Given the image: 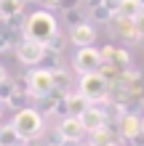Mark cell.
Returning <instances> with one entry per match:
<instances>
[{
	"mask_svg": "<svg viewBox=\"0 0 144 146\" xmlns=\"http://www.w3.org/2000/svg\"><path fill=\"white\" fill-rule=\"evenodd\" d=\"M59 32L56 27V19H54V13L51 11H35V13H29L27 19H24V37H29V40H38V42H46L51 40Z\"/></svg>",
	"mask_w": 144,
	"mask_h": 146,
	"instance_id": "cell-1",
	"label": "cell"
},
{
	"mask_svg": "<svg viewBox=\"0 0 144 146\" xmlns=\"http://www.w3.org/2000/svg\"><path fill=\"white\" fill-rule=\"evenodd\" d=\"M78 88H80L78 93H83L91 104H107L109 101V90H112V82H109L101 72H91V74H80Z\"/></svg>",
	"mask_w": 144,
	"mask_h": 146,
	"instance_id": "cell-2",
	"label": "cell"
},
{
	"mask_svg": "<svg viewBox=\"0 0 144 146\" xmlns=\"http://www.w3.org/2000/svg\"><path fill=\"white\" fill-rule=\"evenodd\" d=\"M13 130L19 133V138L21 141H29V138H40L43 135V114H40L38 109H19L16 111V117H13Z\"/></svg>",
	"mask_w": 144,
	"mask_h": 146,
	"instance_id": "cell-3",
	"label": "cell"
},
{
	"mask_svg": "<svg viewBox=\"0 0 144 146\" xmlns=\"http://www.w3.org/2000/svg\"><path fill=\"white\" fill-rule=\"evenodd\" d=\"M43 56H46V45H43V42H38V40L24 37L19 45H16V58H19L24 66L40 64V61H43Z\"/></svg>",
	"mask_w": 144,
	"mask_h": 146,
	"instance_id": "cell-4",
	"label": "cell"
},
{
	"mask_svg": "<svg viewBox=\"0 0 144 146\" xmlns=\"http://www.w3.org/2000/svg\"><path fill=\"white\" fill-rule=\"evenodd\" d=\"M99 66H101V53L96 48H78V53H75V72H80V74H91V72H99Z\"/></svg>",
	"mask_w": 144,
	"mask_h": 146,
	"instance_id": "cell-5",
	"label": "cell"
},
{
	"mask_svg": "<svg viewBox=\"0 0 144 146\" xmlns=\"http://www.w3.org/2000/svg\"><path fill=\"white\" fill-rule=\"evenodd\" d=\"M27 80H29V96L32 98H40V96L54 90V74H51V69H32V72H27Z\"/></svg>",
	"mask_w": 144,
	"mask_h": 146,
	"instance_id": "cell-6",
	"label": "cell"
},
{
	"mask_svg": "<svg viewBox=\"0 0 144 146\" xmlns=\"http://www.w3.org/2000/svg\"><path fill=\"white\" fill-rule=\"evenodd\" d=\"M80 122H83V127H86V133L99 130V127H104V125L109 122L107 109H101V104H91V106L80 114Z\"/></svg>",
	"mask_w": 144,
	"mask_h": 146,
	"instance_id": "cell-7",
	"label": "cell"
},
{
	"mask_svg": "<svg viewBox=\"0 0 144 146\" xmlns=\"http://www.w3.org/2000/svg\"><path fill=\"white\" fill-rule=\"evenodd\" d=\"M59 133H62L67 141H72V143H80L83 135H88L86 127H83V122H80V117H72V114L62 117V122H59Z\"/></svg>",
	"mask_w": 144,
	"mask_h": 146,
	"instance_id": "cell-8",
	"label": "cell"
},
{
	"mask_svg": "<svg viewBox=\"0 0 144 146\" xmlns=\"http://www.w3.org/2000/svg\"><path fill=\"white\" fill-rule=\"evenodd\" d=\"M109 35H115L120 40H141L133 19H120V16H115V19L109 21Z\"/></svg>",
	"mask_w": 144,
	"mask_h": 146,
	"instance_id": "cell-9",
	"label": "cell"
},
{
	"mask_svg": "<svg viewBox=\"0 0 144 146\" xmlns=\"http://www.w3.org/2000/svg\"><path fill=\"white\" fill-rule=\"evenodd\" d=\"M70 40L75 42V45H80V48L94 45V40H96V27H94L91 21L75 24V27H70Z\"/></svg>",
	"mask_w": 144,
	"mask_h": 146,
	"instance_id": "cell-10",
	"label": "cell"
},
{
	"mask_svg": "<svg viewBox=\"0 0 144 146\" xmlns=\"http://www.w3.org/2000/svg\"><path fill=\"white\" fill-rule=\"evenodd\" d=\"M88 143L91 146H117V143H120V135H117V130L109 127V122H107L104 127L88 133Z\"/></svg>",
	"mask_w": 144,
	"mask_h": 146,
	"instance_id": "cell-11",
	"label": "cell"
},
{
	"mask_svg": "<svg viewBox=\"0 0 144 146\" xmlns=\"http://www.w3.org/2000/svg\"><path fill=\"white\" fill-rule=\"evenodd\" d=\"M117 130H120V135L125 141H131L139 130H144V119L139 114H123L120 119H117Z\"/></svg>",
	"mask_w": 144,
	"mask_h": 146,
	"instance_id": "cell-12",
	"label": "cell"
},
{
	"mask_svg": "<svg viewBox=\"0 0 144 146\" xmlns=\"http://www.w3.org/2000/svg\"><path fill=\"white\" fill-rule=\"evenodd\" d=\"M88 106H91V101L83 96V93H67L64 96V109H67V114H72V117H80Z\"/></svg>",
	"mask_w": 144,
	"mask_h": 146,
	"instance_id": "cell-13",
	"label": "cell"
},
{
	"mask_svg": "<svg viewBox=\"0 0 144 146\" xmlns=\"http://www.w3.org/2000/svg\"><path fill=\"white\" fill-rule=\"evenodd\" d=\"M144 11L139 5V0H117L115 3V16H120V19H136V16Z\"/></svg>",
	"mask_w": 144,
	"mask_h": 146,
	"instance_id": "cell-14",
	"label": "cell"
},
{
	"mask_svg": "<svg viewBox=\"0 0 144 146\" xmlns=\"http://www.w3.org/2000/svg\"><path fill=\"white\" fill-rule=\"evenodd\" d=\"M24 11V0H0V13L3 19H16Z\"/></svg>",
	"mask_w": 144,
	"mask_h": 146,
	"instance_id": "cell-15",
	"label": "cell"
},
{
	"mask_svg": "<svg viewBox=\"0 0 144 146\" xmlns=\"http://www.w3.org/2000/svg\"><path fill=\"white\" fill-rule=\"evenodd\" d=\"M91 19L101 21V24H109V21L115 19V11L109 5H104V3H96V5H91Z\"/></svg>",
	"mask_w": 144,
	"mask_h": 146,
	"instance_id": "cell-16",
	"label": "cell"
},
{
	"mask_svg": "<svg viewBox=\"0 0 144 146\" xmlns=\"http://www.w3.org/2000/svg\"><path fill=\"white\" fill-rule=\"evenodd\" d=\"M64 8V19H67V24H70V27H75V24H86L88 21V16L83 13V8L80 5H62Z\"/></svg>",
	"mask_w": 144,
	"mask_h": 146,
	"instance_id": "cell-17",
	"label": "cell"
},
{
	"mask_svg": "<svg viewBox=\"0 0 144 146\" xmlns=\"http://www.w3.org/2000/svg\"><path fill=\"white\" fill-rule=\"evenodd\" d=\"M19 143H24V141L13 130V125H0V146H19Z\"/></svg>",
	"mask_w": 144,
	"mask_h": 146,
	"instance_id": "cell-18",
	"label": "cell"
},
{
	"mask_svg": "<svg viewBox=\"0 0 144 146\" xmlns=\"http://www.w3.org/2000/svg\"><path fill=\"white\" fill-rule=\"evenodd\" d=\"M51 74H54V90H59V93H72L70 90L72 80H70V74H67V69H56V72H51Z\"/></svg>",
	"mask_w": 144,
	"mask_h": 146,
	"instance_id": "cell-19",
	"label": "cell"
},
{
	"mask_svg": "<svg viewBox=\"0 0 144 146\" xmlns=\"http://www.w3.org/2000/svg\"><path fill=\"white\" fill-rule=\"evenodd\" d=\"M13 93H16V85H13V80H11V77H5V80L0 82V104H8Z\"/></svg>",
	"mask_w": 144,
	"mask_h": 146,
	"instance_id": "cell-20",
	"label": "cell"
},
{
	"mask_svg": "<svg viewBox=\"0 0 144 146\" xmlns=\"http://www.w3.org/2000/svg\"><path fill=\"white\" fill-rule=\"evenodd\" d=\"M8 106H11V109H27L29 106V93L16 90L13 96H11V101H8Z\"/></svg>",
	"mask_w": 144,
	"mask_h": 146,
	"instance_id": "cell-21",
	"label": "cell"
},
{
	"mask_svg": "<svg viewBox=\"0 0 144 146\" xmlns=\"http://www.w3.org/2000/svg\"><path fill=\"white\" fill-rule=\"evenodd\" d=\"M43 61L51 66V72H56V69H64L62 66V53H54V50H46V56H43ZM40 61V64H43Z\"/></svg>",
	"mask_w": 144,
	"mask_h": 146,
	"instance_id": "cell-22",
	"label": "cell"
},
{
	"mask_svg": "<svg viewBox=\"0 0 144 146\" xmlns=\"http://www.w3.org/2000/svg\"><path fill=\"white\" fill-rule=\"evenodd\" d=\"M46 50H54V53H62V50H64V37H62V35L56 32V35H54V37H51V40L46 42Z\"/></svg>",
	"mask_w": 144,
	"mask_h": 146,
	"instance_id": "cell-23",
	"label": "cell"
},
{
	"mask_svg": "<svg viewBox=\"0 0 144 146\" xmlns=\"http://www.w3.org/2000/svg\"><path fill=\"white\" fill-rule=\"evenodd\" d=\"M13 85H16V90H21V93H29V80H27V74L16 77V80H13Z\"/></svg>",
	"mask_w": 144,
	"mask_h": 146,
	"instance_id": "cell-24",
	"label": "cell"
},
{
	"mask_svg": "<svg viewBox=\"0 0 144 146\" xmlns=\"http://www.w3.org/2000/svg\"><path fill=\"white\" fill-rule=\"evenodd\" d=\"M40 5H43L46 11H54V8H62V5H64V0H43Z\"/></svg>",
	"mask_w": 144,
	"mask_h": 146,
	"instance_id": "cell-25",
	"label": "cell"
},
{
	"mask_svg": "<svg viewBox=\"0 0 144 146\" xmlns=\"http://www.w3.org/2000/svg\"><path fill=\"white\" fill-rule=\"evenodd\" d=\"M128 146H144V130H139L136 135H133V138L128 141Z\"/></svg>",
	"mask_w": 144,
	"mask_h": 146,
	"instance_id": "cell-26",
	"label": "cell"
},
{
	"mask_svg": "<svg viewBox=\"0 0 144 146\" xmlns=\"http://www.w3.org/2000/svg\"><path fill=\"white\" fill-rule=\"evenodd\" d=\"M133 24H136V29H139V35L144 37V11L136 16V19H133Z\"/></svg>",
	"mask_w": 144,
	"mask_h": 146,
	"instance_id": "cell-27",
	"label": "cell"
},
{
	"mask_svg": "<svg viewBox=\"0 0 144 146\" xmlns=\"http://www.w3.org/2000/svg\"><path fill=\"white\" fill-rule=\"evenodd\" d=\"M24 146H48V143L40 141V138H29V141H24Z\"/></svg>",
	"mask_w": 144,
	"mask_h": 146,
	"instance_id": "cell-28",
	"label": "cell"
},
{
	"mask_svg": "<svg viewBox=\"0 0 144 146\" xmlns=\"http://www.w3.org/2000/svg\"><path fill=\"white\" fill-rule=\"evenodd\" d=\"M8 48H11V45H8V42H5L3 37H0V53H5V50H8Z\"/></svg>",
	"mask_w": 144,
	"mask_h": 146,
	"instance_id": "cell-29",
	"label": "cell"
},
{
	"mask_svg": "<svg viewBox=\"0 0 144 146\" xmlns=\"http://www.w3.org/2000/svg\"><path fill=\"white\" fill-rule=\"evenodd\" d=\"M5 77H8V72H5V66H3V64H0V82H3V80H5Z\"/></svg>",
	"mask_w": 144,
	"mask_h": 146,
	"instance_id": "cell-30",
	"label": "cell"
},
{
	"mask_svg": "<svg viewBox=\"0 0 144 146\" xmlns=\"http://www.w3.org/2000/svg\"><path fill=\"white\" fill-rule=\"evenodd\" d=\"M24 3H43V0H24Z\"/></svg>",
	"mask_w": 144,
	"mask_h": 146,
	"instance_id": "cell-31",
	"label": "cell"
},
{
	"mask_svg": "<svg viewBox=\"0 0 144 146\" xmlns=\"http://www.w3.org/2000/svg\"><path fill=\"white\" fill-rule=\"evenodd\" d=\"M139 5H141V8H144V0H139Z\"/></svg>",
	"mask_w": 144,
	"mask_h": 146,
	"instance_id": "cell-32",
	"label": "cell"
},
{
	"mask_svg": "<svg viewBox=\"0 0 144 146\" xmlns=\"http://www.w3.org/2000/svg\"><path fill=\"white\" fill-rule=\"evenodd\" d=\"M78 146H91V143H78Z\"/></svg>",
	"mask_w": 144,
	"mask_h": 146,
	"instance_id": "cell-33",
	"label": "cell"
},
{
	"mask_svg": "<svg viewBox=\"0 0 144 146\" xmlns=\"http://www.w3.org/2000/svg\"><path fill=\"white\" fill-rule=\"evenodd\" d=\"M0 19H3V13H0Z\"/></svg>",
	"mask_w": 144,
	"mask_h": 146,
	"instance_id": "cell-34",
	"label": "cell"
},
{
	"mask_svg": "<svg viewBox=\"0 0 144 146\" xmlns=\"http://www.w3.org/2000/svg\"><path fill=\"white\" fill-rule=\"evenodd\" d=\"M0 106H3V104H0ZM0 111H3V109H0Z\"/></svg>",
	"mask_w": 144,
	"mask_h": 146,
	"instance_id": "cell-35",
	"label": "cell"
},
{
	"mask_svg": "<svg viewBox=\"0 0 144 146\" xmlns=\"http://www.w3.org/2000/svg\"><path fill=\"white\" fill-rule=\"evenodd\" d=\"M19 146H24V143H19Z\"/></svg>",
	"mask_w": 144,
	"mask_h": 146,
	"instance_id": "cell-36",
	"label": "cell"
}]
</instances>
